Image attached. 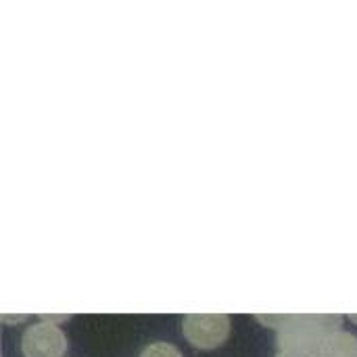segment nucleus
Returning <instances> with one entry per match:
<instances>
[{
  "instance_id": "obj_7",
  "label": "nucleus",
  "mask_w": 357,
  "mask_h": 357,
  "mask_svg": "<svg viewBox=\"0 0 357 357\" xmlns=\"http://www.w3.org/2000/svg\"><path fill=\"white\" fill-rule=\"evenodd\" d=\"M351 320H354V322H357V314H354V316H351Z\"/></svg>"
},
{
  "instance_id": "obj_3",
  "label": "nucleus",
  "mask_w": 357,
  "mask_h": 357,
  "mask_svg": "<svg viewBox=\"0 0 357 357\" xmlns=\"http://www.w3.org/2000/svg\"><path fill=\"white\" fill-rule=\"evenodd\" d=\"M21 351L25 357H63L67 339L52 322H38L23 333Z\"/></svg>"
},
{
  "instance_id": "obj_5",
  "label": "nucleus",
  "mask_w": 357,
  "mask_h": 357,
  "mask_svg": "<svg viewBox=\"0 0 357 357\" xmlns=\"http://www.w3.org/2000/svg\"><path fill=\"white\" fill-rule=\"evenodd\" d=\"M140 357H182L180 349L176 345L169 343H151L144 347V351L140 354Z\"/></svg>"
},
{
  "instance_id": "obj_1",
  "label": "nucleus",
  "mask_w": 357,
  "mask_h": 357,
  "mask_svg": "<svg viewBox=\"0 0 357 357\" xmlns=\"http://www.w3.org/2000/svg\"><path fill=\"white\" fill-rule=\"evenodd\" d=\"M261 322L278 328V347L280 351H305L316 356L320 343L337 333L343 324V318L337 314H295V316H257Z\"/></svg>"
},
{
  "instance_id": "obj_4",
  "label": "nucleus",
  "mask_w": 357,
  "mask_h": 357,
  "mask_svg": "<svg viewBox=\"0 0 357 357\" xmlns=\"http://www.w3.org/2000/svg\"><path fill=\"white\" fill-rule=\"evenodd\" d=\"M316 357H357V337L351 333H331L318 347Z\"/></svg>"
},
{
  "instance_id": "obj_6",
  "label": "nucleus",
  "mask_w": 357,
  "mask_h": 357,
  "mask_svg": "<svg viewBox=\"0 0 357 357\" xmlns=\"http://www.w3.org/2000/svg\"><path fill=\"white\" fill-rule=\"evenodd\" d=\"M276 357H316L312 354H305V351H291V349H284V351H278Z\"/></svg>"
},
{
  "instance_id": "obj_2",
  "label": "nucleus",
  "mask_w": 357,
  "mask_h": 357,
  "mask_svg": "<svg viewBox=\"0 0 357 357\" xmlns=\"http://www.w3.org/2000/svg\"><path fill=\"white\" fill-rule=\"evenodd\" d=\"M184 337L197 349H215L230 335V316L226 314H188L182 322Z\"/></svg>"
}]
</instances>
